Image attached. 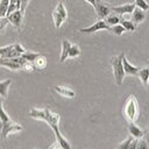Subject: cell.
I'll return each mask as SVG.
<instances>
[{"label":"cell","instance_id":"1","mask_svg":"<svg viewBox=\"0 0 149 149\" xmlns=\"http://www.w3.org/2000/svg\"><path fill=\"white\" fill-rule=\"evenodd\" d=\"M139 104L134 94L128 95L123 105V115L129 122H135L139 118Z\"/></svg>","mask_w":149,"mask_h":149},{"label":"cell","instance_id":"2","mask_svg":"<svg viewBox=\"0 0 149 149\" xmlns=\"http://www.w3.org/2000/svg\"><path fill=\"white\" fill-rule=\"evenodd\" d=\"M125 56L123 52H121L119 56H113L111 58V64H112V69H113V76H114V80L118 85H121L123 81V78L126 76L125 70H123V64H122V57Z\"/></svg>","mask_w":149,"mask_h":149},{"label":"cell","instance_id":"3","mask_svg":"<svg viewBox=\"0 0 149 149\" xmlns=\"http://www.w3.org/2000/svg\"><path fill=\"white\" fill-rule=\"evenodd\" d=\"M26 49L20 43L9 44L7 47L0 48V58H13V57H20Z\"/></svg>","mask_w":149,"mask_h":149},{"label":"cell","instance_id":"4","mask_svg":"<svg viewBox=\"0 0 149 149\" xmlns=\"http://www.w3.org/2000/svg\"><path fill=\"white\" fill-rule=\"evenodd\" d=\"M52 19H54V23H55L56 28H59L63 24V22L68 19V12L62 1H59L57 3L55 10L52 12Z\"/></svg>","mask_w":149,"mask_h":149},{"label":"cell","instance_id":"5","mask_svg":"<svg viewBox=\"0 0 149 149\" xmlns=\"http://www.w3.org/2000/svg\"><path fill=\"white\" fill-rule=\"evenodd\" d=\"M26 59L20 57H13V58H0V65L6 66L10 70H20L22 69V65L24 64Z\"/></svg>","mask_w":149,"mask_h":149},{"label":"cell","instance_id":"6","mask_svg":"<svg viewBox=\"0 0 149 149\" xmlns=\"http://www.w3.org/2000/svg\"><path fill=\"white\" fill-rule=\"evenodd\" d=\"M93 8L99 17V20H104L106 16H108L112 10H111V5L102 0H95V3L93 5Z\"/></svg>","mask_w":149,"mask_h":149},{"label":"cell","instance_id":"7","mask_svg":"<svg viewBox=\"0 0 149 149\" xmlns=\"http://www.w3.org/2000/svg\"><path fill=\"white\" fill-rule=\"evenodd\" d=\"M20 130H22V126L19 125L17 122H14V121L9 120V121L3 123V128H2V132H1V135H0V139L5 140L10 133H15V132H20Z\"/></svg>","mask_w":149,"mask_h":149},{"label":"cell","instance_id":"8","mask_svg":"<svg viewBox=\"0 0 149 149\" xmlns=\"http://www.w3.org/2000/svg\"><path fill=\"white\" fill-rule=\"evenodd\" d=\"M23 14H24V13H23L21 9H16V10H14V12L7 14L6 17L8 19L9 23H12L15 28L20 29V28L22 27V23H23Z\"/></svg>","mask_w":149,"mask_h":149},{"label":"cell","instance_id":"9","mask_svg":"<svg viewBox=\"0 0 149 149\" xmlns=\"http://www.w3.org/2000/svg\"><path fill=\"white\" fill-rule=\"evenodd\" d=\"M102 29H106V30H109V26L106 23L105 20H98L95 21V23H93L92 26L87 27V28H81L79 29L80 33H85V34H92V33H95L98 30H102Z\"/></svg>","mask_w":149,"mask_h":149},{"label":"cell","instance_id":"10","mask_svg":"<svg viewBox=\"0 0 149 149\" xmlns=\"http://www.w3.org/2000/svg\"><path fill=\"white\" fill-rule=\"evenodd\" d=\"M135 7H136L135 3H126L121 6H111V10L118 15H125V14H132Z\"/></svg>","mask_w":149,"mask_h":149},{"label":"cell","instance_id":"11","mask_svg":"<svg viewBox=\"0 0 149 149\" xmlns=\"http://www.w3.org/2000/svg\"><path fill=\"white\" fill-rule=\"evenodd\" d=\"M50 127L52 128V130H54V133H55L56 141L62 146V148H63V149H71V144L69 143V141L61 134L59 128H58V125H52V126H50Z\"/></svg>","mask_w":149,"mask_h":149},{"label":"cell","instance_id":"12","mask_svg":"<svg viewBox=\"0 0 149 149\" xmlns=\"http://www.w3.org/2000/svg\"><path fill=\"white\" fill-rule=\"evenodd\" d=\"M59 120H61L59 114H57V113H52L49 108H45V120H44V121H45L49 126L58 125V123H59Z\"/></svg>","mask_w":149,"mask_h":149},{"label":"cell","instance_id":"13","mask_svg":"<svg viewBox=\"0 0 149 149\" xmlns=\"http://www.w3.org/2000/svg\"><path fill=\"white\" fill-rule=\"evenodd\" d=\"M144 19H146V10H143L142 8H140V7L136 6L134 8L133 13H132V21L135 24H137V23L142 22Z\"/></svg>","mask_w":149,"mask_h":149},{"label":"cell","instance_id":"14","mask_svg":"<svg viewBox=\"0 0 149 149\" xmlns=\"http://www.w3.org/2000/svg\"><path fill=\"white\" fill-rule=\"evenodd\" d=\"M122 64H123V70H125V73H126V74H130V76H137V72H139L140 68L132 65V64H130V63L127 61L126 56H123V57H122Z\"/></svg>","mask_w":149,"mask_h":149},{"label":"cell","instance_id":"15","mask_svg":"<svg viewBox=\"0 0 149 149\" xmlns=\"http://www.w3.org/2000/svg\"><path fill=\"white\" fill-rule=\"evenodd\" d=\"M128 130H129V134H130L134 139H141V137H143L144 132H143L136 123H134V122H129V125H128Z\"/></svg>","mask_w":149,"mask_h":149},{"label":"cell","instance_id":"16","mask_svg":"<svg viewBox=\"0 0 149 149\" xmlns=\"http://www.w3.org/2000/svg\"><path fill=\"white\" fill-rule=\"evenodd\" d=\"M54 90L62 97H65V98H74L76 93L73 90L66 87V86H55Z\"/></svg>","mask_w":149,"mask_h":149},{"label":"cell","instance_id":"17","mask_svg":"<svg viewBox=\"0 0 149 149\" xmlns=\"http://www.w3.org/2000/svg\"><path fill=\"white\" fill-rule=\"evenodd\" d=\"M72 43H70L68 40H63L62 41V52H61V57H59V62L63 63L65 62V59L69 57V50Z\"/></svg>","mask_w":149,"mask_h":149},{"label":"cell","instance_id":"18","mask_svg":"<svg viewBox=\"0 0 149 149\" xmlns=\"http://www.w3.org/2000/svg\"><path fill=\"white\" fill-rule=\"evenodd\" d=\"M29 116L37 120H45V108H31L29 111Z\"/></svg>","mask_w":149,"mask_h":149},{"label":"cell","instance_id":"19","mask_svg":"<svg viewBox=\"0 0 149 149\" xmlns=\"http://www.w3.org/2000/svg\"><path fill=\"white\" fill-rule=\"evenodd\" d=\"M12 84V80L10 79H6V80H2L0 81V97L1 98H7V94H8V88Z\"/></svg>","mask_w":149,"mask_h":149},{"label":"cell","instance_id":"20","mask_svg":"<svg viewBox=\"0 0 149 149\" xmlns=\"http://www.w3.org/2000/svg\"><path fill=\"white\" fill-rule=\"evenodd\" d=\"M137 77L144 85H147L148 79H149V68H140V70L137 72Z\"/></svg>","mask_w":149,"mask_h":149},{"label":"cell","instance_id":"21","mask_svg":"<svg viewBox=\"0 0 149 149\" xmlns=\"http://www.w3.org/2000/svg\"><path fill=\"white\" fill-rule=\"evenodd\" d=\"M104 20H105V21H106V23L111 27V26H114V24L120 23L121 16H120V15H118V14H115V13H113V14H109L108 16H106Z\"/></svg>","mask_w":149,"mask_h":149},{"label":"cell","instance_id":"22","mask_svg":"<svg viewBox=\"0 0 149 149\" xmlns=\"http://www.w3.org/2000/svg\"><path fill=\"white\" fill-rule=\"evenodd\" d=\"M33 64H34L35 69H40V70L45 69L47 68V58L44 56H41L40 55V56H37L35 58V61L33 62Z\"/></svg>","mask_w":149,"mask_h":149},{"label":"cell","instance_id":"23","mask_svg":"<svg viewBox=\"0 0 149 149\" xmlns=\"http://www.w3.org/2000/svg\"><path fill=\"white\" fill-rule=\"evenodd\" d=\"M120 24H122V27H123L127 31H134V30L136 29V24H135L132 20H125L123 17H121Z\"/></svg>","mask_w":149,"mask_h":149},{"label":"cell","instance_id":"24","mask_svg":"<svg viewBox=\"0 0 149 149\" xmlns=\"http://www.w3.org/2000/svg\"><path fill=\"white\" fill-rule=\"evenodd\" d=\"M109 30L114 34V35H116V36H121L125 31H126V29L122 27V24H120V23H118V24H114V26H111L109 27Z\"/></svg>","mask_w":149,"mask_h":149},{"label":"cell","instance_id":"25","mask_svg":"<svg viewBox=\"0 0 149 149\" xmlns=\"http://www.w3.org/2000/svg\"><path fill=\"white\" fill-rule=\"evenodd\" d=\"M9 6V0H0V17H5L7 15Z\"/></svg>","mask_w":149,"mask_h":149},{"label":"cell","instance_id":"26","mask_svg":"<svg viewBox=\"0 0 149 149\" xmlns=\"http://www.w3.org/2000/svg\"><path fill=\"white\" fill-rule=\"evenodd\" d=\"M37 56H40V54H37V52H33V51H24V52L21 55V57L24 58V59L28 61V62H34L35 58H36Z\"/></svg>","mask_w":149,"mask_h":149},{"label":"cell","instance_id":"27","mask_svg":"<svg viewBox=\"0 0 149 149\" xmlns=\"http://www.w3.org/2000/svg\"><path fill=\"white\" fill-rule=\"evenodd\" d=\"M21 7V2L20 0H9V6H8V10H7V14L16 10V9H20Z\"/></svg>","mask_w":149,"mask_h":149},{"label":"cell","instance_id":"28","mask_svg":"<svg viewBox=\"0 0 149 149\" xmlns=\"http://www.w3.org/2000/svg\"><path fill=\"white\" fill-rule=\"evenodd\" d=\"M80 55V49L77 44H71L70 47V50H69V57L71 58H74V57H78Z\"/></svg>","mask_w":149,"mask_h":149},{"label":"cell","instance_id":"29","mask_svg":"<svg viewBox=\"0 0 149 149\" xmlns=\"http://www.w3.org/2000/svg\"><path fill=\"white\" fill-rule=\"evenodd\" d=\"M133 139H134V137H133L132 135H129V136H128L123 142H121V143L118 146V148H116V149H127V148L129 147V144H130V142H132V140H133Z\"/></svg>","mask_w":149,"mask_h":149},{"label":"cell","instance_id":"30","mask_svg":"<svg viewBox=\"0 0 149 149\" xmlns=\"http://www.w3.org/2000/svg\"><path fill=\"white\" fill-rule=\"evenodd\" d=\"M135 5L140 8H142L143 10H148L149 9V5L146 0H135Z\"/></svg>","mask_w":149,"mask_h":149},{"label":"cell","instance_id":"31","mask_svg":"<svg viewBox=\"0 0 149 149\" xmlns=\"http://www.w3.org/2000/svg\"><path fill=\"white\" fill-rule=\"evenodd\" d=\"M0 119L2 120V122H3V123L10 120V118L8 116V114L6 113V111L3 109V107H2V105L0 106Z\"/></svg>","mask_w":149,"mask_h":149},{"label":"cell","instance_id":"32","mask_svg":"<svg viewBox=\"0 0 149 149\" xmlns=\"http://www.w3.org/2000/svg\"><path fill=\"white\" fill-rule=\"evenodd\" d=\"M22 69L26 70V71H28V72H31V71L35 70V66H34L33 62H28V61H26L24 64L22 65Z\"/></svg>","mask_w":149,"mask_h":149},{"label":"cell","instance_id":"33","mask_svg":"<svg viewBox=\"0 0 149 149\" xmlns=\"http://www.w3.org/2000/svg\"><path fill=\"white\" fill-rule=\"evenodd\" d=\"M136 149H149V144L147 143V141L144 139L142 140H139L137 141V146H136Z\"/></svg>","mask_w":149,"mask_h":149},{"label":"cell","instance_id":"34","mask_svg":"<svg viewBox=\"0 0 149 149\" xmlns=\"http://www.w3.org/2000/svg\"><path fill=\"white\" fill-rule=\"evenodd\" d=\"M8 23H9V21H8V19L6 16L5 17H0V30H2Z\"/></svg>","mask_w":149,"mask_h":149},{"label":"cell","instance_id":"35","mask_svg":"<svg viewBox=\"0 0 149 149\" xmlns=\"http://www.w3.org/2000/svg\"><path fill=\"white\" fill-rule=\"evenodd\" d=\"M20 2H21V7H20V9L24 13V10H26V8H27V6H28L29 0H20Z\"/></svg>","mask_w":149,"mask_h":149},{"label":"cell","instance_id":"36","mask_svg":"<svg viewBox=\"0 0 149 149\" xmlns=\"http://www.w3.org/2000/svg\"><path fill=\"white\" fill-rule=\"evenodd\" d=\"M137 141H139V139H133V140H132V142H130V144H129V147H128L127 149H136Z\"/></svg>","mask_w":149,"mask_h":149},{"label":"cell","instance_id":"37","mask_svg":"<svg viewBox=\"0 0 149 149\" xmlns=\"http://www.w3.org/2000/svg\"><path fill=\"white\" fill-rule=\"evenodd\" d=\"M49 149H63V148H62V146H61L57 141H55V142L49 147Z\"/></svg>","mask_w":149,"mask_h":149},{"label":"cell","instance_id":"38","mask_svg":"<svg viewBox=\"0 0 149 149\" xmlns=\"http://www.w3.org/2000/svg\"><path fill=\"white\" fill-rule=\"evenodd\" d=\"M143 139H144V140L147 141V143L149 144V130H148L147 133H144V134H143Z\"/></svg>","mask_w":149,"mask_h":149},{"label":"cell","instance_id":"39","mask_svg":"<svg viewBox=\"0 0 149 149\" xmlns=\"http://www.w3.org/2000/svg\"><path fill=\"white\" fill-rule=\"evenodd\" d=\"M2 128H3V122H2V120L0 119V135H1V132H2Z\"/></svg>","mask_w":149,"mask_h":149},{"label":"cell","instance_id":"40","mask_svg":"<svg viewBox=\"0 0 149 149\" xmlns=\"http://www.w3.org/2000/svg\"><path fill=\"white\" fill-rule=\"evenodd\" d=\"M85 1H86V2H88V3H90V5H92V6L95 3V0H85Z\"/></svg>","mask_w":149,"mask_h":149},{"label":"cell","instance_id":"41","mask_svg":"<svg viewBox=\"0 0 149 149\" xmlns=\"http://www.w3.org/2000/svg\"><path fill=\"white\" fill-rule=\"evenodd\" d=\"M1 105H2V99L0 98V106H1Z\"/></svg>","mask_w":149,"mask_h":149},{"label":"cell","instance_id":"42","mask_svg":"<svg viewBox=\"0 0 149 149\" xmlns=\"http://www.w3.org/2000/svg\"><path fill=\"white\" fill-rule=\"evenodd\" d=\"M147 86H148V88H149V79H148V84H147Z\"/></svg>","mask_w":149,"mask_h":149}]
</instances>
